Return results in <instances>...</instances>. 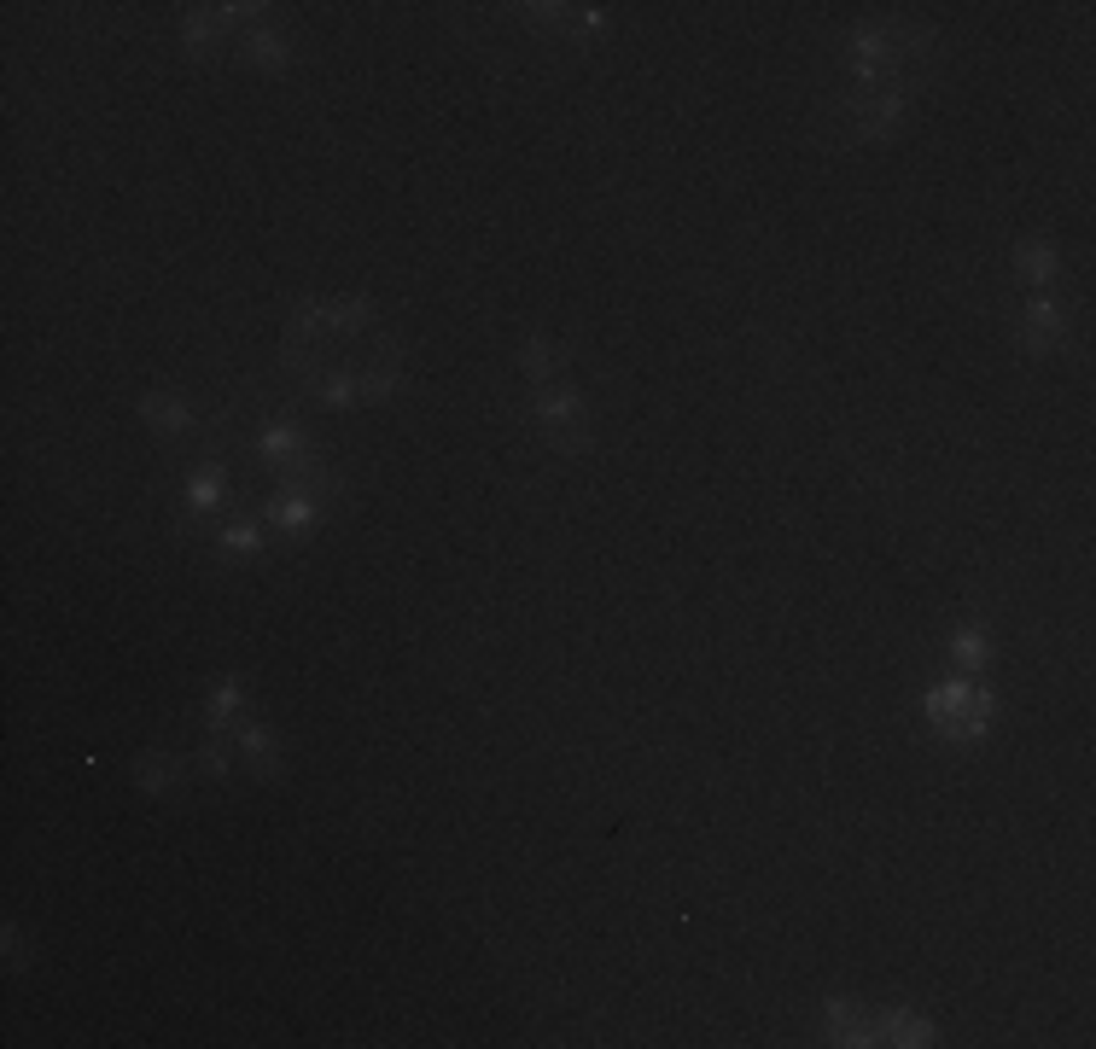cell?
<instances>
[{
    "label": "cell",
    "mask_w": 1096,
    "mask_h": 1049,
    "mask_svg": "<svg viewBox=\"0 0 1096 1049\" xmlns=\"http://www.w3.org/2000/svg\"><path fill=\"white\" fill-rule=\"evenodd\" d=\"M927 717H933L951 741H974V735L986 729V717H992V700H986L980 688H968V682H945V688L927 694Z\"/></svg>",
    "instance_id": "6da1fadb"
},
{
    "label": "cell",
    "mask_w": 1096,
    "mask_h": 1049,
    "mask_svg": "<svg viewBox=\"0 0 1096 1049\" xmlns=\"http://www.w3.org/2000/svg\"><path fill=\"white\" fill-rule=\"evenodd\" d=\"M537 420L548 426V438L560 443V449H583V432H589V420H583V397L572 385H548L537 391Z\"/></svg>",
    "instance_id": "7a4b0ae2"
},
{
    "label": "cell",
    "mask_w": 1096,
    "mask_h": 1049,
    "mask_svg": "<svg viewBox=\"0 0 1096 1049\" xmlns=\"http://www.w3.org/2000/svg\"><path fill=\"white\" fill-rule=\"evenodd\" d=\"M525 373H531V385L548 391V385H566L560 373H566V356H560V344L548 339H525Z\"/></svg>",
    "instance_id": "3957f363"
},
{
    "label": "cell",
    "mask_w": 1096,
    "mask_h": 1049,
    "mask_svg": "<svg viewBox=\"0 0 1096 1049\" xmlns=\"http://www.w3.org/2000/svg\"><path fill=\"white\" fill-rule=\"evenodd\" d=\"M1067 333V315L1062 304H1050V298H1038V304L1027 309V344L1032 350H1050V344Z\"/></svg>",
    "instance_id": "277c9868"
},
{
    "label": "cell",
    "mask_w": 1096,
    "mask_h": 1049,
    "mask_svg": "<svg viewBox=\"0 0 1096 1049\" xmlns=\"http://www.w3.org/2000/svg\"><path fill=\"white\" fill-rule=\"evenodd\" d=\"M240 746L251 752V770H257V776H274V770H280V764H274V735H263L257 723L240 729Z\"/></svg>",
    "instance_id": "5b68a950"
},
{
    "label": "cell",
    "mask_w": 1096,
    "mask_h": 1049,
    "mask_svg": "<svg viewBox=\"0 0 1096 1049\" xmlns=\"http://www.w3.org/2000/svg\"><path fill=\"white\" fill-rule=\"evenodd\" d=\"M158 758H164V752H146V758H140V787H146V793H170L175 781H181V764H158Z\"/></svg>",
    "instance_id": "8992f818"
},
{
    "label": "cell",
    "mask_w": 1096,
    "mask_h": 1049,
    "mask_svg": "<svg viewBox=\"0 0 1096 1049\" xmlns=\"http://www.w3.org/2000/svg\"><path fill=\"white\" fill-rule=\"evenodd\" d=\"M245 53H251V65H257V70H280V65H286V47H280V35H263V30L245 35Z\"/></svg>",
    "instance_id": "52a82bcc"
},
{
    "label": "cell",
    "mask_w": 1096,
    "mask_h": 1049,
    "mask_svg": "<svg viewBox=\"0 0 1096 1049\" xmlns=\"http://www.w3.org/2000/svg\"><path fill=\"white\" fill-rule=\"evenodd\" d=\"M1015 263H1021L1038 286H1050V274H1056V251H1044V245L1032 239V245H1015Z\"/></svg>",
    "instance_id": "ba28073f"
},
{
    "label": "cell",
    "mask_w": 1096,
    "mask_h": 1049,
    "mask_svg": "<svg viewBox=\"0 0 1096 1049\" xmlns=\"http://www.w3.org/2000/svg\"><path fill=\"white\" fill-rule=\"evenodd\" d=\"M187 496H193V508H216L222 502V467H199L193 484H187Z\"/></svg>",
    "instance_id": "9c48e42d"
},
{
    "label": "cell",
    "mask_w": 1096,
    "mask_h": 1049,
    "mask_svg": "<svg viewBox=\"0 0 1096 1049\" xmlns=\"http://www.w3.org/2000/svg\"><path fill=\"white\" fill-rule=\"evenodd\" d=\"M146 420L164 426V432H187V408L170 403V397H146Z\"/></svg>",
    "instance_id": "30bf717a"
},
{
    "label": "cell",
    "mask_w": 1096,
    "mask_h": 1049,
    "mask_svg": "<svg viewBox=\"0 0 1096 1049\" xmlns=\"http://www.w3.org/2000/svg\"><path fill=\"white\" fill-rule=\"evenodd\" d=\"M234 706H240V682H222V688H216V700H210V723L222 729V723L234 717Z\"/></svg>",
    "instance_id": "8fae6325"
},
{
    "label": "cell",
    "mask_w": 1096,
    "mask_h": 1049,
    "mask_svg": "<svg viewBox=\"0 0 1096 1049\" xmlns=\"http://www.w3.org/2000/svg\"><path fill=\"white\" fill-rule=\"evenodd\" d=\"M263 449L280 455V461H292V455H298V432H292V426H269V432H263Z\"/></svg>",
    "instance_id": "7c38bea8"
},
{
    "label": "cell",
    "mask_w": 1096,
    "mask_h": 1049,
    "mask_svg": "<svg viewBox=\"0 0 1096 1049\" xmlns=\"http://www.w3.org/2000/svg\"><path fill=\"white\" fill-rule=\"evenodd\" d=\"M951 653H957V665H968V671H980V659H986V642H980V636H974V630H962V636H957V647H951Z\"/></svg>",
    "instance_id": "4fadbf2b"
}]
</instances>
